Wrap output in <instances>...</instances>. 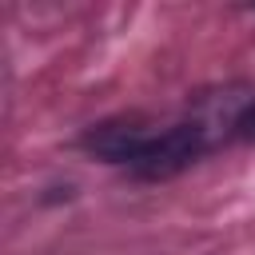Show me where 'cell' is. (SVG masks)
<instances>
[]
</instances>
